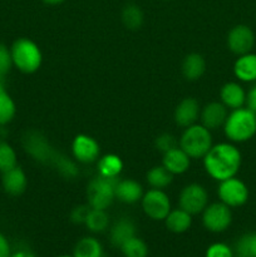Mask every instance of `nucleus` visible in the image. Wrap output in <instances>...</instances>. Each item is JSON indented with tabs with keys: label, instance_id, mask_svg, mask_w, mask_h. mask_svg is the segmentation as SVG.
<instances>
[{
	"label": "nucleus",
	"instance_id": "obj_21",
	"mask_svg": "<svg viewBox=\"0 0 256 257\" xmlns=\"http://www.w3.org/2000/svg\"><path fill=\"white\" fill-rule=\"evenodd\" d=\"M123 171V161L114 153H108L97 160L98 176L104 178H118Z\"/></svg>",
	"mask_w": 256,
	"mask_h": 257
},
{
	"label": "nucleus",
	"instance_id": "obj_19",
	"mask_svg": "<svg viewBox=\"0 0 256 257\" xmlns=\"http://www.w3.org/2000/svg\"><path fill=\"white\" fill-rule=\"evenodd\" d=\"M25 150L40 162H49L54 161L50 147L47 141L39 133H29L25 137Z\"/></svg>",
	"mask_w": 256,
	"mask_h": 257
},
{
	"label": "nucleus",
	"instance_id": "obj_18",
	"mask_svg": "<svg viewBox=\"0 0 256 257\" xmlns=\"http://www.w3.org/2000/svg\"><path fill=\"white\" fill-rule=\"evenodd\" d=\"M233 74L240 82L252 83L256 82V54L246 53L238 55L233 64Z\"/></svg>",
	"mask_w": 256,
	"mask_h": 257
},
{
	"label": "nucleus",
	"instance_id": "obj_10",
	"mask_svg": "<svg viewBox=\"0 0 256 257\" xmlns=\"http://www.w3.org/2000/svg\"><path fill=\"white\" fill-rule=\"evenodd\" d=\"M255 45V34L247 25L238 24L228 32L227 47L233 54L242 55L250 53Z\"/></svg>",
	"mask_w": 256,
	"mask_h": 257
},
{
	"label": "nucleus",
	"instance_id": "obj_26",
	"mask_svg": "<svg viewBox=\"0 0 256 257\" xmlns=\"http://www.w3.org/2000/svg\"><path fill=\"white\" fill-rule=\"evenodd\" d=\"M120 19H122L123 25H124L127 29L137 30L142 27L145 15H143L142 9H141L138 5L127 4L123 8L122 14H120Z\"/></svg>",
	"mask_w": 256,
	"mask_h": 257
},
{
	"label": "nucleus",
	"instance_id": "obj_42",
	"mask_svg": "<svg viewBox=\"0 0 256 257\" xmlns=\"http://www.w3.org/2000/svg\"><path fill=\"white\" fill-rule=\"evenodd\" d=\"M165 2H170V0H165Z\"/></svg>",
	"mask_w": 256,
	"mask_h": 257
},
{
	"label": "nucleus",
	"instance_id": "obj_30",
	"mask_svg": "<svg viewBox=\"0 0 256 257\" xmlns=\"http://www.w3.org/2000/svg\"><path fill=\"white\" fill-rule=\"evenodd\" d=\"M233 253L237 257H256V232L241 236L236 242Z\"/></svg>",
	"mask_w": 256,
	"mask_h": 257
},
{
	"label": "nucleus",
	"instance_id": "obj_39",
	"mask_svg": "<svg viewBox=\"0 0 256 257\" xmlns=\"http://www.w3.org/2000/svg\"><path fill=\"white\" fill-rule=\"evenodd\" d=\"M42 2L47 5H59L62 4L64 0H42Z\"/></svg>",
	"mask_w": 256,
	"mask_h": 257
},
{
	"label": "nucleus",
	"instance_id": "obj_31",
	"mask_svg": "<svg viewBox=\"0 0 256 257\" xmlns=\"http://www.w3.org/2000/svg\"><path fill=\"white\" fill-rule=\"evenodd\" d=\"M18 166V156L12 145L0 141V172H7Z\"/></svg>",
	"mask_w": 256,
	"mask_h": 257
},
{
	"label": "nucleus",
	"instance_id": "obj_17",
	"mask_svg": "<svg viewBox=\"0 0 256 257\" xmlns=\"http://www.w3.org/2000/svg\"><path fill=\"white\" fill-rule=\"evenodd\" d=\"M221 103L227 109H237L245 105L246 92L241 84L236 82H228L222 85L220 90Z\"/></svg>",
	"mask_w": 256,
	"mask_h": 257
},
{
	"label": "nucleus",
	"instance_id": "obj_23",
	"mask_svg": "<svg viewBox=\"0 0 256 257\" xmlns=\"http://www.w3.org/2000/svg\"><path fill=\"white\" fill-rule=\"evenodd\" d=\"M206 70L205 58L198 53H191L186 55L182 62V74L187 80H197Z\"/></svg>",
	"mask_w": 256,
	"mask_h": 257
},
{
	"label": "nucleus",
	"instance_id": "obj_12",
	"mask_svg": "<svg viewBox=\"0 0 256 257\" xmlns=\"http://www.w3.org/2000/svg\"><path fill=\"white\" fill-rule=\"evenodd\" d=\"M200 113V103L195 98H185L177 104L173 117L176 124L182 128H187L197 122Z\"/></svg>",
	"mask_w": 256,
	"mask_h": 257
},
{
	"label": "nucleus",
	"instance_id": "obj_27",
	"mask_svg": "<svg viewBox=\"0 0 256 257\" xmlns=\"http://www.w3.org/2000/svg\"><path fill=\"white\" fill-rule=\"evenodd\" d=\"M84 225L88 230L93 233L104 232L109 226V216L107 215L105 210H94L90 208L85 218Z\"/></svg>",
	"mask_w": 256,
	"mask_h": 257
},
{
	"label": "nucleus",
	"instance_id": "obj_38",
	"mask_svg": "<svg viewBox=\"0 0 256 257\" xmlns=\"http://www.w3.org/2000/svg\"><path fill=\"white\" fill-rule=\"evenodd\" d=\"M10 257H35L30 251L28 250H20L18 252H12V256Z\"/></svg>",
	"mask_w": 256,
	"mask_h": 257
},
{
	"label": "nucleus",
	"instance_id": "obj_15",
	"mask_svg": "<svg viewBox=\"0 0 256 257\" xmlns=\"http://www.w3.org/2000/svg\"><path fill=\"white\" fill-rule=\"evenodd\" d=\"M2 186L10 196H20L24 193L28 186V178L24 170L19 166H15L12 170L3 172Z\"/></svg>",
	"mask_w": 256,
	"mask_h": 257
},
{
	"label": "nucleus",
	"instance_id": "obj_35",
	"mask_svg": "<svg viewBox=\"0 0 256 257\" xmlns=\"http://www.w3.org/2000/svg\"><path fill=\"white\" fill-rule=\"evenodd\" d=\"M89 210H90L89 205L78 206V207H75L74 210L72 211V215H70V220H72L74 223H78V225H80V223H84L85 218H87V216H88V212H89Z\"/></svg>",
	"mask_w": 256,
	"mask_h": 257
},
{
	"label": "nucleus",
	"instance_id": "obj_1",
	"mask_svg": "<svg viewBox=\"0 0 256 257\" xmlns=\"http://www.w3.org/2000/svg\"><path fill=\"white\" fill-rule=\"evenodd\" d=\"M206 173L215 181H225L235 177L241 167V152L231 142L212 145L202 158Z\"/></svg>",
	"mask_w": 256,
	"mask_h": 257
},
{
	"label": "nucleus",
	"instance_id": "obj_41",
	"mask_svg": "<svg viewBox=\"0 0 256 257\" xmlns=\"http://www.w3.org/2000/svg\"><path fill=\"white\" fill-rule=\"evenodd\" d=\"M0 87H4V85H3V80H2V78H0Z\"/></svg>",
	"mask_w": 256,
	"mask_h": 257
},
{
	"label": "nucleus",
	"instance_id": "obj_4",
	"mask_svg": "<svg viewBox=\"0 0 256 257\" xmlns=\"http://www.w3.org/2000/svg\"><path fill=\"white\" fill-rule=\"evenodd\" d=\"M178 146L187 153L191 160L203 158L212 147L211 131L201 123H195L185 128L178 141Z\"/></svg>",
	"mask_w": 256,
	"mask_h": 257
},
{
	"label": "nucleus",
	"instance_id": "obj_32",
	"mask_svg": "<svg viewBox=\"0 0 256 257\" xmlns=\"http://www.w3.org/2000/svg\"><path fill=\"white\" fill-rule=\"evenodd\" d=\"M206 257H233V250L223 242H215L210 245L206 250Z\"/></svg>",
	"mask_w": 256,
	"mask_h": 257
},
{
	"label": "nucleus",
	"instance_id": "obj_3",
	"mask_svg": "<svg viewBox=\"0 0 256 257\" xmlns=\"http://www.w3.org/2000/svg\"><path fill=\"white\" fill-rule=\"evenodd\" d=\"M13 65L25 74L35 73L43 62L39 45L28 38H19L10 47Z\"/></svg>",
	"mask_w": 256,
	"mask_h": 257
},
{
	"label": "nucleus",
	"instance_id": "obj_11",
	"mask_svg": "<svg viewBox=\"0 0 256 257\" xmlns=\"http://www.w3.org/2000/svg\"><path fill=\"white\" fill-rule=\"evenodd\" d=\"M72 153L75 161L83 165H89L97 162L100 155V148L93 137L88 135H78L72 142Z\"/></svg>",
	"mask_w": 256,
	"mask_h": 257
},
{
	"label": "nucleus",
	"instance_id": "obj_34",
	"mask_svg": "<svg viewBox=\"0 0 256 257\" xmlns=\"http://www.w3.org/2000/svg\"><path fill=\"white\" fill-rule=\"evenodd\" d=\"M156 148L161 152H167V151L172 150V148L177 147L178 146V141L176 140V137L171 133H162V135L158 136L156 138Z\"/></svg>",
	"mask_w": 256,
	"mask_h": 257
},
{
	"label": "nucleus",
	"instance_id": "obj_9",
	"mask_svg": "<svg viewBox=\"0 0 256 257\" xmlns=\"http://www.w3.org/2000/svg\"><path fill=\"white\" fill-rule=\"evenodd\" d=\"M208 205V193L200 183H190L181 190L178 196V206L190 215L202 213Z\"/></svg>",
	"mask_w": 256,
	"mask_h": 257
},
{
	"label": "nucleus",
	"instance_id": "obj_6",
	"mask_svg": "<svg viewBox=\"0 0 256 257\" xmlns=\"http://www.w3.org/2000/svg\"><path fill=\"white\" fill-rule=\"evenodd\" d=\"M141 206L145 215L153 221H165L170 211L172 210L168 195L158 188H151L143 193Z\"/></svg>",
	"mask_w": 256,
	"mask_h": 257
},
{
	"label": "nucleus",
	"instance_id": "obj_28",
	"mask_svg": "<svg viewBox=\"0 0 256 257\" xmlns=\"http://www.w3.org/2000/svg\"><path fill=\"white\" fill-rule=\"evenodd\" d=\"M17 113V107L4 87H0V125L12 122Z\"/></svg>",
	"mask_w": 256,
	"mask_h": 257
},
{
	"label": "nucleus",
	"instance_id": "obj_40",
	"mask_svg": "<svg viewBox=\"0 0 256 257\" xmlns=\"http://www.w3.org/2000/svg\"><path fill=\"white\" fill-rule=\"evenodd\" d=\"M57 257H74L73 255H60V256H57Z\"/></svg>",
	"mask_w": 256,
	"mask_h": 257
},
{
	"label": "nucleus",
	"instance_id": "obj_25",
	"mask_svg": "<svg viewBox=\"0 0 256 257\" xmlns=\"http://www.w3.org/2000/svg\"><path fill=\"white\" fill-rule=\"evenodd\" d=\"M146 180H147V183L152 188L165 190L166 187H168L172 183L173 175L171 172H168L162 165L155 166V167H152L147 172Z\"/></svg>",
	"mask_w": 256,
	"mask_h": 257
},
{
	"label": "nucleus",
	"instance_id": "obj_20",
	"mask_svg": "<svg viewBox=\"0 0 256 257\" xmlns=\"http://www.w3.org/2000/svg\"><path fill=\"white\" fill-rule=\"evenodd\" d=\"M136 236V225L130 218H119L110 227L109 241L112 246L119 248L131 237Z\"/></svg>",
	"mask_w": 256,
	"mask_h": 257
},
{
	"label": "nucleus",
	"instance_id": "obj_37",
	"mask_svg": "<svg viewBox=\"0 0 256 257\" xmlns=\"http://www.w3.org/2000/svg\"><path fill=\"white\" fill-rule=\"evenodd\" d=\"M246 107L256 113V85H253L248 93H246Z\"/></svg>",
	"mask_w": 256,
	"mask_h": 257
},
{
	"label": "nucleus",
	"instance_id": "obj_29",
	"mask_svg": "<svg viewBox=\"0 0 256 257\" xmlns=\"http://www.w3.org/2000/svg\"><path fill=\"white\" fill-rule=\"evenodd\" d=\"M120 252L124 257H147L148 246L142 238L138 236H133L130 240L125 241L119 247Z\"/></svg>",
	"mask_w": 256,
	"mask_h": 257
},
{
	"label": "nucleus",
	"instance_id": "obj_24",
	"mask_svg": "<svg viewBox=\"0 0 256 257\" xmlns=\"http://www.w3.org/2000/svg\"><path fill=\"white\" fill-rule=\"evenodd\" d=\"M74 257H104L103 246L98 238L93 236H84L74 246Z\"/></svg>",
	"mask_w": 256,
	"mask_h": 257
},
{
	"label": "nucleus",
	"instance_id": "obj_5",
	"mask_svg": "<svg viewBox=\"0 0 256 257\" xmlns=\"http://www.w3.org/2000/svg\"><path fill=\"white\" fill-rule=\"evenodd\" d=\"M117 178L97 176L87 186V200L90 208L107 210L115 198L114 187Z\"/></svg>",
	"mask_w": 256,
	"mask_h": 257
},
{
	"label": "nucleus",
	"instance_id": "obj_13",
	"mask_svg": "<svg viewBox=\"0 0 256 257\" xmlns=\"http://www.w3.org/2000/svg\"><path fill=\"white\" fill-rule=\"evenodd\" d=\"M227 108L221 102H211L202 108L200 113L201 124L205 125L207 130L215 131L223 127L226 118H227Z\"/></svg>",
	"mask_w": 256,
	"mask_h": 257
},
{
	"label": "nucleus",
	"instance_id": "obj_33",
	"mask_svg": "<svg viewBox=\"0 0 256 257\" xmlns=\"http://www.w3.org/2000/svg\"><path fill=\"white\" fill-rule=\"evenodd\" d=\"M13 67L12 54H10V48L0 43V78H4L10 72Z\"/></svg>",
	"mask_w": 256,
	"mask_h": 257
},
{
	"label": "nucleus",
	"instance_id": "obj_14",
	"mask_svg": "<svg viewBox=\"0 0 256 257\" xmlns=\"http://www.w3.org/2000/svg\"><path fill=\"white\" fill-rule=\"evenodd\" d=\"M115 198L118 201L127 205L141 202L143 196V187L138 181L132 178H124V180H117L114 187Z\"/></svg>",
	"mask_w": 256,
	"mask_h": 257
},
{
	"label": "nucleus",
	"instance_id": "obj_7",
	"mask_svg": "<svg viewBox=\"0 0 256 257\" xmlns=\"http://www.w3.org/2000/svg\"><path fill=\"white\" fill-rule=\"evenodd\" d=\"M232 223V211L225 203L213 202L202 211V225L212 233H221Z\"/></svg>",
	"mask_w": 256,
	"mask_h": 257
},
{
	"label": "nucleus",
	"instance_id": "obj_8",
	"mask_svg": "<svg viewBox=\"0 0 256 257\" xmlns=\"http://www.w3.org/2000/svg\"><path fill=\"white\" fill-rule=\"evenodd\" d=\"M218 198L230 208L241 207L248 200V188L240 178L231 177L221 181L217 187Z\"/></svg>",
	"mask_w": 256,
	"mask_h": 257
},
{
	"label": "nucleus",
	"instance_id": "obj_2",
	"mask_svg": "<svg viewBox=\"0 0 256 257\" xmlns=\"http://www.w3.org/2000/svg\"><path fill=\"white\" fill-rule=\"evenodd\" d=\"M223 132L230 142H247L256 135V113L247 107L232 109L223 123Z\"/></svg>",
	"mask_w": 256,
	"mask_h": 257
},
{
	"label": "nucleus",
	"instance_id": "obj_16",
	"mask_svg": "<svg viewBox=\"0 0 256 257\" xmlns=\"http://www.w3.org/2000/svg\"><path fill=\"white\" fill-rule=\"evenodd\" d=\"M190 165L191 158L188 157L187 153L180 146L163 153L162 166L168 172L172 173L173 176L182 175V173L187 172L188 168H190Z\"/></svg>",
	"mask_w": 256,
	"mask_h": 257
},
{
	"label": "nucleus",
	"instance_id": "obj_22",
	"mask_svg": "<svg viewBox=\"0 0 256 257\" xmlns=\"http://www.w3.org/2000/svg\"><path fill=\"white\" fill-rule=\"evenodd\" d=\"M165 225L172 233H185L192 225V215L180 207L175 208L165 218Z\"/></svg>",
	"mask_w": 256,
	"mask_h": 257
},
{
	"label": "nucleus",
	"instance_id": "obj_36",
	"mask_svg": "<svg viewBox=\"0 0 256 257\" xmlns=\"http://www.w3.org/2000/svg\"><path fill=\"white\" fill-rule=\"evenodd\" d=\"M12 246L9 241L5 237L3 232H0V257H10L12 256Z\"/></svg>",
	"mask_w": 256,
	"mask_h": 257
}]
</instances>
